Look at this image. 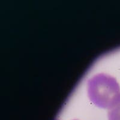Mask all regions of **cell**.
<instances>
[{"label":"cell","instance_id":"6da1fadb","mask_svg":"<svg viewBox=\"0 0 120 120\" xmlns=\"http://www.w3.org/2000/svg\"><path fill=\"white\" fill-rule=\"evenodd\" d=\"M88 96L97 107L111 108L120 96V87L116 79L110 75L99 73L87 82Z\"/></svg>","mask_w":120,"mask_h":120},{"label":"cell","instance_id":"3957f363","mask_svg":"<svg viewBox=\"0 0 120 120\" xmlns=\"http://www.w3.org/2000/svg\"></svg>","mask_w":120,"mask_h":120},{"label":"cell","instance_id":"7a4b0ae2","mask_svg":"<svg viewBox=\"0 0 120 120\" xmlns=\"http://www.w3.org/2000/svg\"><path fill=\"white\" fill-rule=\"evenodd\" d=\"M108 120H120V96L108 109Z\"/></svg>","mask_w":120,"mask_h":120}]
</instances>
